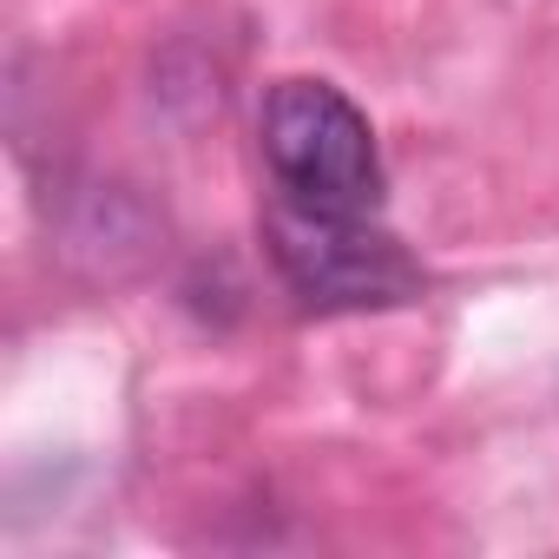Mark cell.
<instances>
[{
	"instance_id": "2",
	"label": "cell",
	"mask_w": 559,
	"mask_h": 559,
	"mask_svg": "<svg viewBox=\"0 0 559 559\" xmlns=\"http://www.w3.org/2000/svg\"><path fill=\"white\" fill-rule=\"evenodd\" d=\"M263 158L290 198L336 204V211H376L382 198V158L362 106L330 80H284L263 99Z\"/></svg>"
},
{
	"instance_id": "1",
	"label": "cell",
	"mask_w": 559,
	"mask_h": 559,
	"mask_svg": "<svg viewBox=\"0 0 559 559\" xmlns=\"http://www.w3.org/2000/svg\"><path fill=\"white\" fill-rule=\"evenodd\" d=\"M263 243L284 270V284L310 310H389L421 297V263L369 224V211H336V204H304L276 191L263 211Z\"/></svg>"
}]
</instances>
